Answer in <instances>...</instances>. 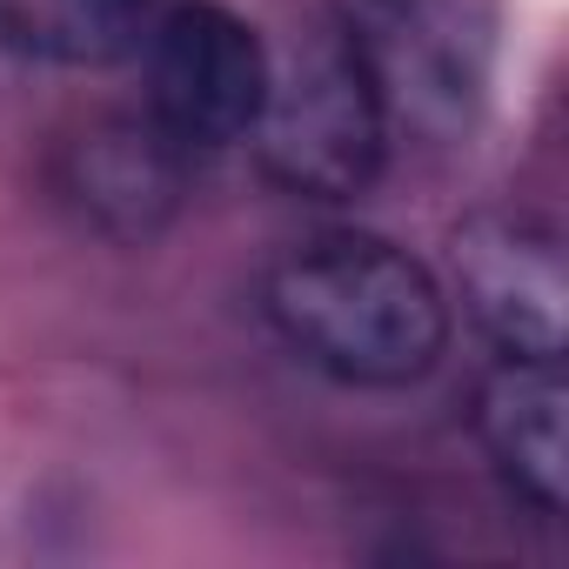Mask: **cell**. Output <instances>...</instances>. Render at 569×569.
Returning a JSON list of instances; mask_svg holds the SVG:
<instances>
[{"mask_svg":"<svg viewBox=\"0 0 569 569\" xmlns=\"http://www.w3.org/2000/svg\"><path fill=\"white\" fill-rule=\"evenodd\" d=\"M154 28V0H0V41L54 68H114Z\"/></svg>","mask_w":569,"mask_h":569,"instance_id":"cell-8","label":"cell"},{"mask_svg":"<svg viewBox=\"0 0 569 569\" xmlns=\"http://www.w3.org/2000/svg\"><path fill=\"white\" fill-rule=\"evenodd\" d=\"M181 168L188 154L154 121H94L68 161L61 188L81 201V214L114 241H154L181 208Z\"/></svg>","mask_w":569,"mask_h":569,"instance_id":"cell-7","label":"cell"},{"mask_svg":"<svg viewBox=\"0 0 569 569\" xmlns=\"http://www.w3.org/2000/svg\"><path fill=\"white\" fill-rule=\"evenodd\" d=\"M389 134V108L342 8H309L281 48H268V88L248 128L261 174L302 201H356L376 188Z\"/></svg>","mask_w":569,"mask_h":569,"instance_id":"cell-2","label":"cell"},{"mask_svg":"<svg viewBox=\"0 0 569 569\" xmlns=\"http://www.w3.org/2000/svg\"><path fill=\"white\" fill-rule=\"evenodd\" d=\"M449 261H456L462 309L502 356H562L569 281H562L556 228L516 208H482L456 228Z\"/></svg>","mask_w":569,"mask_h":569,"instance_id":"cell-5","label":"cell"},{"mask_svg":"<svg viewBox=\"0 0 569 569\" xmlns=\"http://www.w3.org/2000/svg\"><path fill=\"white\" fill-rule=\"evenodd\" d=\"M261 309L309 369L349 389H409L449 342L436 274L382 234H322L268 268Z\"/></svg>","mask_w":569,"mask_h":569,"instance_id":"cell-1","label":"cell"},{"mask_svg":"<svg viewBox=\"0 0 569 569\" xmlns=\"http://www.w3.org/2000/svg\"><path fill=\"white\" fill-rule=\"evenodd\" d=\"M261 88H268L261 34L214 0H181L148 28V121L181 154L248 141Z\"/></svg>","mask_w":569,"mask_h":569,"instance_id":"cell-4","label":"cell"},{"mask_svg":"<svg viewBox=\"0 0 569 569\" xmlns=\"http://www.w3.org/2000/svg\"><path fill=\"white\" fill-rule=\"evenodd\" d=\"M389 128L462 141L489 88V0H349L342 8Z\"/></svg>","mask_w":569,"mask_h":569,"instance_id":"cell-3","label":"cell"},{"mask_svg":"<svg viewBox=\"0 0 569 569\" xmlns=\"http://www.w3.org/2000/svg\"><path fill=\"white\" fill-rule=\"evenodd\" d=\"M569 389H562V356H502L482 376L476 396V429L489 462L502 469V482L536 509L556 516L562 489H569Z\"/></svg>","mask_w":569,"mask_h":569,"instance_id":"cell-6","label":"cell"}]
</instances>
